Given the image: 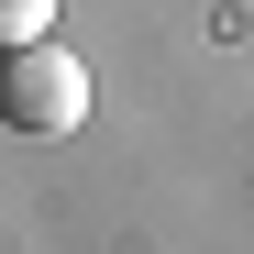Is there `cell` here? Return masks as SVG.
Wrapping results in <instances>:
<instances>
[{
	"label": "cell",
	"mask_w": 254,
	"mask_h": 254,
	"mask_svg": "<svg viewBox=\"0 0 254 254\" xmlns=\"http://www.w3.org/2000/svg\"><path fill=\"white\" fill-rule=\"evenodd\" d=\"M45 22H56V0H0V45H33Z\"/></svg>",
	"instance_id": "7a4b0ae2"
},
{
	"label": "cell",
	"mask_w": 254,
	"mask_h": 254,
	"mask_svg": "<svg viewBox=\"0 0 254 254\" xmlns=\"http://www.w3.org/2000/svg\"><path fill=\"white\" fill-rule=\"evenodd\" d=\"M0 122H11V133H77V122H89V66H77L56 33L0 45Z\"/></svg>",
	"instance_id": "6da1fadb"
}]
</instances>
